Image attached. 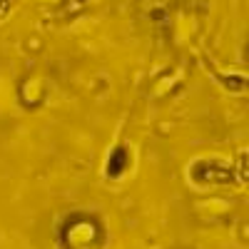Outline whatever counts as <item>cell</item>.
<instances>
[{"mask_svg": "<svg viewBox=\"0 0 249 249\" xmlns=\"http://www.w3.org/2000/svg\"><path fill=\"white\" fill-rule=\"evenodd\" d=\"M127 152L124 150H115V155H112V160L107 162V175L110 177H117V175H122V170H124V164H127Z\"/></svg>", "mask_w": 249, "mask_h": 249, "instance_id": "obj_1", "label": "cell"}]
</instances>
